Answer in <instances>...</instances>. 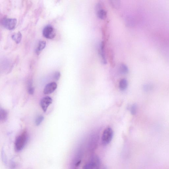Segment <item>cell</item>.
Returning a JSON list of instances; mask_svg holds the SVG:
<instances>
[{
  "mask_svg": "<svg viewBox=\"0 0 169 169\" xmlns=\"http://www.w3.org/2000/svg\"><path fill=\"white\" fill-rule=\"evenodd\" d=\"M52 98L49 97H46L42 98L40 101V106L44 112H46L48 107L52 104Z\"/></svg>",
  "mask_w": 169,
  "mask_h": 169,
  "instance_id": "8992f818",
  "label": "cell"
},
{
  "mask_svg": "<svg viewBox=\"0 0 169 169\" xmlns=\"http://www.w3.org/2000/svg\"><path fill=\"white\" fill-rule=\"evenodd\" d=\"M43 36L48 39H52L56 36V31L54 27L50 25L46 26L43 30Z\"/></svg>",
  "mask_w": 169,
  "mask_h": 169,
  "instance_id": "5b68a950",
  "label": "cell"
},
{
  "mask_svg": "<svg viewBox=\"0 0 169 169\" xmlns=\"http://www.w3.org/2000/svg\"><path fill=\"white\" fill-rule=\"evenodd\" d=\"M46 42L44 41H41L39 42L38 46L36 50L37 54L38 53L45 48L46 46Z\"/></svg>",
  "mask_w": 169,
  "mask_h": 169,
  "instance_id": "8fae6325",
  "label": "cell"
},
{
  "mask_svg": "<svg viewBox=\"0 0 169 169\" xmlns=\"http://www.w3.org/2000/svg\"><path fill=\"white\" fill-rule=\"evenodd\" d=\"M119 71L123 75H126L129 72L128 67L124 64H122L120 67Z\"/></svg>",
  "mask_w": 169,
  "mask_h": 169,
  "instance_id": "5bb4252c",
  "label": "cell"
},
{
  "mask_svg": "<svg viewBox=\"0 0 169 169\" xmlns=\"http://www.w3.org/2000/svg\"><path fill=\"white\" fill-rule=\"evenodd\" d=\"M97 16L101 19H104L107 16V12L104 9H100L98 10L97 13Z\"/></svg>",
  "mask_w": 169,
  "mask_h": 169,
  "instance_id": "4fadbf2b",
  "label": "cell"
},
{
  "mask_svg": "<svg viewBox=\"0 0 169 169\" xmlns=\"http://www.w3.org/2000/svg\"><path fill=\"white\" fill-rule=\"evenodd\" d=\"M111 5L115 8H118L120 6V1H110Z\"/></svg>",
  "mask_w": 169,
  "mask_h": 169,
  "instance_id": "9a60e30c",
  "label": "cell"
},
{
  "mask_svg": "<svg viewBox=\"0 0 169 169\" xmlns=\"http://www.w3.org/2000/svg\"><path fill=\"white\" fill-rule=\"evenodd\" d=\"M106 169V168H104V169Z\"/></svg>",
  "mask_w": 169,
  "mask_h": 169,
  "instance_id": "44dd1931",
  "label": "cell"
},
{
  "mask_svg": "<svg viewBox=\"0 0 169 169\" xmlns=\"http://www.w3.org/2000/svg\"><path fill=\"white\" fill-rule=\"evenodd\" d=\"M113 136V132L110 128L106 129L103 132L101 137L102 144L104 145H107L111 142Z\"/></svg>",
  "mask_w": 169,
  "mask_h": 169,
  "instance_id": "3957f363",
  "label": "cell"
},
{
  "mask_svg": "<svg viewBox=\"0 0 169 169\" xmlns=\"http://www.w3.org/2000/svg\"><path fill=\"white\" fill-rule=\"evenodd\" d=\"M152 88V87H151L150 85H149L147 84V85H146L145 86H144V89H145L146 91H149V90H151V89Z\"/></svg>",
  "mask_w": 169,
  "mask_h": 169,
  "instance_id": "ffe728a7",
  "label": "cell"
},
{
  "mask_svg": "<svg viewBox=\"0 0 169 169\" xmlns=\"http://www.w3.org/2000/svg\"><path fill=\"white\" fill-rule=\"evenodd\" d=\"M44 117L43 116L40 115L38 116L35 121V124L37 126L40 125L41 123L43 122L44 120Z\"/></svg>",
  "mask_w": 169,
  "mask_h": 169,
  "instance_id": "2e32d148",
  "label": "cell"
},
{
  "mask_svg": "<svg viewBox=\"0 0 169 169\" xmlns=\"http://www.w3.org/2000/svg\"><path fill=\"white\" fill-rule=\"evenodd\" d=\"M137 111V106L136 104H133L131 108V112L133 115L136 114Z\"/></svg>",
  "mask_w": 169,
  "mask_h": 169,
  "instance_id": "e0dca14e",
  "label": "cell"
},
{
  "mask_svg": "<svg viewBox=\"0 0 169 169\" xmlns=\"http://www.w3.org/2000/svg\"><path fill=\"white\" fill-rule=\"evenodd\" d=\"M61 73L59 72H56L54 74V78L56 80L58 81L61 77Z\"/></svg>",
  "mask_w": 169,
  "mask_h": 169,
  "instance_id": "ac0fdd59",
  "label": "cell"
},
{
  "mask_svg": "<svg viewBox=\"0 0 169 169\" xmlns=\"http://www.w3.org/2000/svg\"><path fill=\"white\" fill-rule=\"evenodd\" d=\"M8 112L4 109L1 108L0 110V120L2 122H5L8 117Z\"/></svg>",
  "mask_w": 169,
  "mask_h": 169,
  "instance_id": "9c48e42d",
  "label": "cell"
},
{
  "mask_svg": "<svg viewBox=\"0 0 169 169\" xmlns=\"http://www.w3.org/2000/svg\"><path fill=\"white\" fill-rule=\"evenodd\" d=\"M101 162L98 156L94 155L91 157L89 160L84 165L83 169H100Z\"/></svg>",
  "mask_w": 169,
  "mask_h": 169,
  "instance_id": "7a4b0ae2",
  "label": "cell"
},
{
  "mask_svg": "<svg viewBox=\"0 0 169 169\" xmlns=\"http://www.w3.org/2000/svg\"><path fill=\"white\" fill-rule=\"evenodd\" d=\"M104 42H102L100 44V54L102 58L103 62L104 64H106L107 62L104 53Z\"/></svg>",
  "mask_w": 169,
  "mask_h": 169,
  "instance_id": "ba28073f",
  "label": "cell"
},
{
  "mask_svg": "<svg viewBox=\"0 0 169 169\" xmlns=\"http://www.w3.org/2000/svg\"><path fill=\"white\" fill-rule=\"evenodd\" d=\"M28 140V136L26 132H24L18 136L15 140V148L17 151L22 150L25 146Z\"/></svg>",
  "mask_w": 169,
  "mask_h": 169,
  "instance_id": "6da1fadb",
  "label": "cell"
},
{
  "mask_svg": "<svg viewBox=\"0 0 169 169\" xmlns=\"http://www.w3.org/2000/svg\"><path fill=\"white\" fill-rule=\"evenodd\" d=\"M11 37L16 43L19 44L22 40V34L20 32H18V33L12 35Z\"/></svg>",
  "mask_w": 169,
  "mask_h": 169,
  "instance_id": "30bf717a",
  "label": "cell"
},
{
  "mask_svg": "<svg viewBox=\"0 0 169 169\" xmlns=\"http://www.w3.org/2000/svg\"><path fill=\"white\" fill-rule=\"evenodd\" d=\"M17 23V20L15 18H5L1 21L2 26L5 29L12 30L15 28Z\"/></svg>",
  "mask_w": 169,
  "mask_h": 169,
  "instance_id": "277c9868",
  "label": "cell"
},
{
  "mask_svg": "<svg viewBox=\"0 0 169 169\" xmlns=\"http://www.w3.org/2000/svg\"><path fill=\"white\" fill-rule=\"evenodd\" d=\"M57 84L55 82L49 83L44 88L43 93L45 94H50L54 92L57 89Z\"/></svg>",
  "mask_w": 169,
  "mask_h": 169,
  "instance_id": "52a82bcc",
  "label": "cell"
},
{
  "mask_svg": "<svg viewBox=\"0 0 169 169\" xmlns=\"http://www.w3.org/2000/svg\"><path fill=\"white\" fill-rule=\"evenodd\" d=\"M34 88L32 87H30L28 88V92L30 94L32 95L34 93Z\"/></svg>",
  "mask_w": 169,
  "mask_h": 169,
  "instance_id": "d6986e66",
  "label": "cell"
},
{
  "mask_svg": "<svg viewBox=\"0 0 169 169\" xmlns=\"http://www.w3.org/2000/svg\"><path fill=\"white\" fill-rule=\"evenodd\" d=\"M128 86V83L126 79H123L121 80L119 84L120 89L121 91H124L127 88Z\"/></svg>",
  "mask_w": 169,
  "mask_h": 169,
  "instance_id": "7c38bea8",
  "label": "cell"
}]
</instances>
